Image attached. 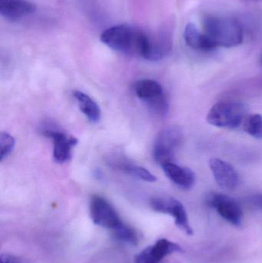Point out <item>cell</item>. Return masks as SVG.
I'll list each match as a JSON object with an SVG mask.
<instances>
[{"label": "cell", "mask_w": 262, "mask_h": 263, "mask_svg": "<svg viewBox=\"0 0 262 263\" xmlns=\"http://www.w3.org/2000/svg\"><path fill=\"white\" fill-rule=\"evenodd\" d=\"M183 133L178 126H170L160 132L155 140L153 156L161 166L175 160V150L183 142Z\"/></svg>", "instance_id": "4"}, {"label": "cell", "mask_w": 262, "mask_h": 263, "mask_svg": "<svg viewBox=\"0 0 262 263\" xmlns=\"http://www.w3.org/2000/svg\"><path fill=\"white\" fill-rule=\"evenodd\" d=\"M252 202L258 208L262 210V195H256L252 198Z\"/></svg>", "instance_id": "21"}, {"label": "cell", "mask_w": 262, "mask_h": 263, "mask_svg": "<svg viewBox=\"0 0 262 263\" xmlns=\"http://www.w3.org/2000/svg\"><path fill=\"white\" fill-rule=\"evenodd\" d=\"M244 130L255 139H262V116L252 114L247 116L243 122Z\"/></svg>", "instance_id": "17"}, {"label": "cell", "mask_w": 262, "mask_h": 263, "mask_svg": "<svg viewBox=\"0 0 262 263\" xmlns=\"http://www.w3.org/2000/svg\"><path fill=\"white\" fill-rule=\"evenodd\" d=\"M35 11V4L29 0H0V14L9 21L21 20Z\"/></svg>", "instance_id": "11"}, {"label": "cell", "mask_w": 262, "mask_h": 263, "mask_svg": "<svg viewBox=\"0 0 262 263\" xmlns=\"http://www.w3.org/2000/svg\"><path fill=\"white\" fill-rule=\"evenodd\" d=\"M184 40L189 47L195 50L211 51L203 32H200L195 23H189L184 31Z\"/></svg>", "instance_id": "15"}, {"label": "cell", "mask_w": 262, "mask_h": 263, "mask_svg": "<svg viewBox=\"0 0 262 263\" xmlns=\"http://www.w3.org/2000/svg\"><path fill=\"white\" fill-rule=\"evenodd\" d=\"M15 140L13 136L7 133L0 134V160L3 161L13 151Z\"/></svg>", "instance_id": "19"}, {"label": "cell", "mask_w": 262, "mask_h": 263, "mask_svg": "<svg viewBox=\"0 0 262 263\" xmlns=\"http://www.w3.org/2000/svg\"><path fill=\"white\" fill-rule=\"evenodd\" d=\"M0 263H26L17 257V256H13V255L8 254V253H4L1 255L0 258Z\"/></svg>", "instance_id": "20"}, {"label": "cell", "mask_w": 262, "mask_h": 263, "mask_svg": "<svg viewBox=\"0 0 262 263\" xmlns=\"http://www.w3.org/2000/svg\"><path fill=\"white\" fill-rule=\"evenodd\" d=\"M90 216L95 225L112 230V232L123 223L110 202L100 196H92L91 199Z\"/></svg>", "instance_id": "5"}, {"label": "cell", "mask_w": 262, "mask_h": 263, "mask_svg": "<svg viewBox=\"0 0 262 263\" xmlns=\"http://www.w3.org/2000/svg\"><path fill=\"white\" fill-rule=\"evenodd\" d=\"M155 34L132 25H118L106 29L101 41L112 50L152 60Z\"/></svg>", "instance_id": "1"}, {"label": "cell", "mask_w": 262, "mask_h": 263, "mask_svg": "<svg viewBox=\"0 0 262 263\" xmlns=\"http://www.w3.org/2000/svg\"><path fill=\"white\" fill-rule=\"evenodd\" d=\"M203 29L211 51L218 47L238 46L244 38L241 23L229 17L208 15L203 21Z\"/></svg>", "instance_id": "2"}, {"label": "cell", "mask_w": 262, "mask_h": 263, "mask_svg": "<svg viewBox=\"0 0 262 263\" xmlns=\"http://www.w3.org/2000/svg\"><path fill=\"white\" fill-rule=\"evenodd\" d=\"M246 108L235 101H221L214 105L207 115L209 124L219 128L236 129L246 118Z\"/></svg>", "instance_id": "3"}, {"label": "cell", "mask_w": 262, "mask_h": 263, "mask_svg": "<svg viewBox=\"0 0 262 263\" xmlns=\"http://www.w3.org/2000/svg\"><path fill=\"white\" fill-rule=\"evenodd\" d=\"M119 170H123L127 174L132 175L141 180L146 182H154L157 180L156 177L152 173L139 166V165H134V164L126 163V162H120L117 165Z\"/></svg>", "instance_id": "16"}, {"label": "cell", "mask_w": 262, "mask_h": 263, "mask_svg": "<svg viewBox=\"0 0 262 263\" xmlns=\"http://www.w3.org/2000/svg\"><path fill=\"white\" fill-rule=\"evenodd\" d=\"M209 167L215 181L221 188L232 190L238 186L239 177L230 163L218 158H212L209 161Z\"/></svg>", "instance_id": "10"}, {"label": "cell", "mask_w": 262, "mask_h": 263, "mask_svg": "<svg viewBox=\"0 0 262 263\" xmlns=\"http://www.w3.org/2000/svg\"><path fill=\"white\" fill-rule=\"evenodd\" d=\"M151 206L158 213L172 216L177 227L186 234H193L186 209L179 201L171 197H155L151 200Z\"/></svg>", "instance_id": "6"}, {"label": "cell", "mask_w": 262, "mask_h": 263, "mask_svg": "<svg viewBox=\"0 0 262 263\" xmlns=\"http://www.w3.org/2000/svg\"><path fill=\"white\" fill-rule=\"evenodd\" d=\"M162 167L166 176L180 188L189 190L195 184V175L191 168L180 166L175 162L165 164Z\"/></svg>", "instance_id": "12"}, {"label": "cell", "mask_w": 262, "mask_h": 263, "mask_svg": "<svg viewBox=\"0 0 262 263\" xmlns=\"http://www.w3.org/2000/svg\"><path fill=\"white\" fill-rule=\"evenodd\" d=\"M43 133L53 141V157L55 162L64 163L70 159L72 148L78 143L76 138L69 136L63 132L56 129H43Z\"/></svg>", "instance_id": "9"}, {"label": "cell", "mask_w": 262, "mask_h": 263, "mask_svg": "<svg viewBox=\"0 0 262 263\" xmlns=\"http://www.w3.org/2000/svg\"><path fill=\"white\" fill-rule=\"evenodd\" d=\"M181 252L183 248L178 244L167 239H160L154 245L140 252L135 257V263H160L166 256Z\"/></svg>", "instance_id": "8"}, {"label": "cell", "mask_w": 262, "mask_h": 263, "mask_svg": "<svg viewBox=\"0 0 262 263\" xmlns=\"http://www.w3.org/2000/svg\"><path fill=\"white\" fill-rule=\"evenodd\" d=\"M134 89L137 97L146 103L154 101L165 95L163 86L155 80H142L137 81Z\"/></svg>", "instance_id": "13"}, {"label": "cell", "mask_w": 262, "mask_h": 263, "mask_svg": "<svg viewBox=\"0 0 262 263\" xmlns=\"http://www.w3.org/2000/svg\"><path fill=\"white\" fill-rule=\"evenodd\" d=\"M208 205L215 209L218 214L229 223L238 227L243 222V213L238 202L231 196L212 193L206 199Z\"/></svg>", "instance_id": "7"}, {"label": "cell", "mask_w": 262, "mask_h": 263, "mask_svg": "<svg viewBox=\"0 0 262 263\" xmlns=\"http://www.w3.org/2000/svg\"><path fill=\"white\" fill-rule=\"evenodd\" d=\"M74 97L77 100L81 112L92 123H98L101 119L102 112L98 105L90 97L81 91H75Z\"/></svg>", "instance_id": "14"}, {"label": "cell", "mask_w": 262, "mask_h": 263, "mask_svg": "<svg viewBox=\"0 0 262 263\" xmlns=\"http://www.w3.org/2000/svg\"><path fill=\"white\" fill-rule=\"evenodd\" d=\"M114 237L117 240L129 245H135L138 242V235L136 232L123 222L120 227L112 231Z\"/></svg>", "instance_id": "18"}]
</instances>
